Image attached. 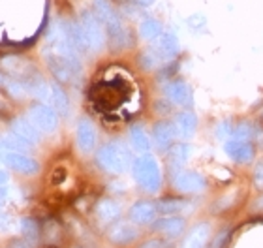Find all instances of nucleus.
Returning <instances> with one entry per match:
<instances>
[{
    "label": "nucleus",
    "mask_w": 263,
    "mask_h": 248,
    "mask_svg": "<svg viewBox=\"0 0 263 248\" xmlns=\"http://www.w3.org/2000/svg\"><path fill=\"white\" fill-rule=\"evenodd\" d=\"M96 215L102 222H113L121 216V207L113 199H102L96 205Z\"/></svg>",
    "instance_id": "nucleus-21"
},
{
    "label": "nucleus",
    "mask_w": 263,
    "mask_h": 248,
    "mask_svg": "<svg viewBox=\"0 0 263 248\" xmlns=\"http://www.w3.org/2000/svg\"><path fill=\"white\" fill-rule=\"evenodd\" d=\"M137 230L130 224H117L115 227H111L109 232V239L111 243L115 244H128V243H134L137 239Z\"/></svg>",
    "instance_id": "nucleus-18"
},
{
    "label": "nucleus",
    "mask_w": 263,
    "mask_h": 248,
    "mask_svg": "<svg viewBox=\"0 0 263 248\" xmlns=\"http://www.w3.org/2000/svg\"><path fill=\"white\" fill-rule=\"evenodd\" d=\"M196 128H197V117L194 115L192 111H182V113H179L175 117V130L179 138L182 139L192 138L194 133H196Z\"/></svg>",
    "instance_id": "nucleus-17"
},
{
    "label": "nucleus",
    "mask_w": 263,
    "mask_h": 248,
    "mask_svg": "<svg viewBox=\"0 0 263 248\" xmlns=\"http://www.w3.org/2000/svg\"><path fill=\"white\" fill-rule=\"evenodd\" d=\"M258 207H259V209H263V198H261V199H259V201H258Z\"/></svg>",
    "instance_id": "nucleus-37"
},
{
    "label": "nucleus",
    "mask_w": 263,
    "mask_h": 248,
    "mask_svg": "<svg viewBox=\"0 0 263 248\" xmlns=\"http://www.w3.org/2000/svg\"><path fill=\"white\" fill-rule=\"evenodd\" d=\"M28 119L42 130V132H55L59 128V115L53 107L45 104H36L28 109Z\"/></svg>",
    "instance_id": "nucleus-6"
},
{
    "label": "nucleus",
    "mask_w": 263,
    "mask_h": 248,
    "mask_svg": "<svg viewBox=\"0 0 263 248\" xmlns=\"http://www.w3.org/2000/svg\"><path fill=\"white\" fill-rule=\"evenodd\" d=\"M49 107L57 111V113H61V115H66L68 113V96L66 92L62 90V87H59L57 83H51V96H49Z\"/></svg>",
    "instance_id": "nucleus-23"
},
{
    "label": "nucleus",
    "mask_w": 263,
    "mask_h": 248,
    "mask_svg": "<svg viewBox=\"0 0 263 248\" xmlns=\"http://www.w3.org/2000/svg\"><path fill=\"white\" fill-rule=\"evenodd\" d=\"M4 201H6V190L0 186V205H4Z\"/></svg>",
    "instance_id": "nucleus-36"
},
{
    "label": "nucleus",
    "mask_w": 263,
    "mask_h": 248,
    "mask_svg": "<svg viewBox=\"0 0 263 248\" xmlns=\"http://www.w3.org/2000/svg\"><path fill=\"white\" fill-rule=\"evenodd\" d=\"M105 27L94 11H83L79 21L71 23V38L79 53L100 51L105 45Z\"/></svg>",
    "instance_id": "nucleus-1"
},
{
    "label": "nucleus",
    "mask_w": 263,
    "mask_h": 248,
    "mask_svg": "<svg viewBox=\"0 0 263 248\" xmlns=\"http://www.w3.org/2000/svg\"><path fill=\"white\" fill-rule=\"evenodd\" d=\"M192 155V147L186 143H181V145H175L173 149L170 150V165H171V171H181V167L188 162Z\"/></svg>",
    "instance_id": "nucleus-22"
},
{
    "label": "nucleus",
    "mask_w": 263,
    "mask_h": 248,
    "mask_svg": "<svg viewBox=\"0 0 263 248\" xmlns=\"http://www.w3.org/2000/svg\"><path fill=\"white\" fill-rule=\"evenodd\" d=\"M19 232L25 239H27L28 243L36 244L40 241V235H42V227L40 224L34 218H23L19 222Z\"/></svg>",
    "instance_id": "nucleus-24"
},
{
    "label": "nucleus",
    "mask_w": 263,
    "mask_h": 248,
    "mask_svg": "<svg viewBox=\"0 0 263 248\" xmlns=\"http://www.w3.org/2000/svg\"><path fill=\"white\" fill-rule=\"evenodd\" d=\"M153 138H154V145L160 150H167L173 145V139L177 138L175 122H170V121L156 122L153 130Z\"/></svg>",
    "instance_id": "nucleus-10"
},
{
    "label": "nucleus",
    "mask_w": 263,
    "mask_h": 248,
    "mask_svg": "<svg viewBox=\"0 0 263 248\" xmlns=\"http://www.w3.org/2000/svg\"><path fill=\"white\" fill-rule=\"evenodd\" d=\"M11 133L19 136L30 145L40 143V128L30 119H15L11 122Z\"/></svg>",
    "instance_id": "nucleus-15"
},
{
    "label": "nucleus",
    "mask_w": 263,
    "mask_h": 248,
    "mask_svg": "<svg viewBox=\"0 0 263 248\" xmlns=\"http://www.w3.org/2000/svg\"><path fill=\"white\" fill-rule=\"evenodd\" d=\"M158 213V207L151 201H137L136 205H132L130 209V220L143 226V224H151L154 222V216Z\"/></svg>",
    "instance_id": "nucleus-16"
},
{
    "label": "nucleus",
    "mask_w": 263,
    "mask_h": 248,
    "mask_svg": "<svg viewBox=\"0 0 263 248\" xmlns=\"http://www.w3.org/2000/svg\"><path fill=\"white\" fill-rule=\"evenodd\" d=\"M15 218L10 216L8 213H0V232L2 233H8L11 230H15Z\"/></svg>",
    "instance_id": "nucleus-29"
},
{
    "label": "nucleus",
    "mask_w": 263,
    "mask_h": 248,
    "mask_svg": "<svg viewBox=\"0 0 263 248\" xmlns=\"http://www.w3.org/2000/svg\"><path fill=\"white\" fill-rule=\"evenodd\" d=\"M259 115H261V119H263V109H261V113H259Z\"/></svg>",
    "instance_id": "nucleus-38"
},
{
    "label": "nucleus",
    "mask_w": 263,
    "mask_h": 248,
    "mask_svg": "<svg viewBox=\"0 0 263 248\" xmlns=\"http://www.w3.org/2000/svg\"><path fill=\"white\" fill-rule=\"evenodd\" d=\"M173 184L182 194H196L205 188V179L196 171H179L173 179Z\"/></svg>",
    "instance_id": "nucleus-7"
},
{
    "label": "nucleus",
    "mask_w": 263,
    "mask_h": 248,
    "mask_svg": "<svg viewBox=\"0 0 263 248\" xmlns=\"http://www.w3.org/2000/svg\"><path fill=\"white\" fill-rule=\"evenodd\" d=\"M165 96L171 104L177 105H190L192 102V92H190V87L186 83L181 81V79H175V81H170L164 88Z\"/></svg>",
    "instance_id": "nucleus-11"
},
{
    "label": "nucleus",
    "mask_w": 263,
    "mask_h": 248,
    "mask_svg": "<svg viewBox=\"0 0 263 248\" xmlns=\"http://www.w3.org/2000/svg\"><path fill=\"white\" fill-rule=\"evenodd\" d=\"M151 49H153L162 61H165V59H173V56L181 51V44H179V38H177L173 32H162L158 38H156V42H154V45Z\"/></svg>",
    "instance_id": "nucleus-8"
},
{
    "label": "nucleus",
    "mask_w": 263,
    "mask_h": 248,
    "mask_svg": "<svg viewBox=\"0 0 263 248\" xmlns=\"http://www.w3.org/2000/svg\"><path fill=\"white\" fill-rule=\"evenodd\" d=\"M186 227V222L181 216H164V218H158V220L153 222V230L158 233H164L167 237H177L181 235Z\"/></svg>",
    "instance_id": "nucleus-14"
},
{
    "label": "nucleus",
    "mask_w": 263,
    "mask_h": 248,
    "mask_svg": "<svg viewBox=\"0 0 263 248\" xmlns=\"http://www.w3.org/2000/svg\"><path fill=\"white\" fill-rule=\"evenodd\" d=\"M132 171H134V179L137 181V184L147 192H156L162 184L158 162L151 155H141L139 158H136L132 164Z\"/></svg>",
    "instance_id": "nucleus-3"
},
{
    "label": "nucleus",
    "mask_w": 263,
    "mask_h": 248,
    "mask_svg": "<svg viewBox=\"0 0 263 248\" xmlns=\"http://www.w3.org/2000/svg\"><path fill=\"white\" fill-rule=\"evenodd\" d=\"M216 136H218L220 139L231 138V136H233V126H231L230 122H222L220 126H216Z\"/></svg>",
    "instance_id": "nucleus-30"
},
{
    "label": "nucleus",
    "mask_w": 263,
    "mask_h": 248,
    "mask_svg": "<svg viewBox=\"0 0 263 248\" xmlns=\"http://www.w3.org/2000/svg\"><path fill=\"white\" fill-rule=\"evenodd\" d=\"M0 145L4 147L6 152H25V150H28L32 145L27 143L25 139H21L19 136H15V133H10V136H6V138L0 139Z\"/></svg>",
    "instance_id": "nucleus-26"
},
{
    "label": "nucleus",
    "mask_w": 263,
    "mask_h": 248,
    "mask_svg": "<svg viewBox=\"0 0 263 248\" xmlns=\"http://www.w3.org/2000/svg\"><path fill=\"white\" fill-rule=\"evenodd\" d=\"M164 32V27H162V23L158 19H154V17H148L145 21L139 25V36L143 40H156L160 34Z\"/></svg>",
    "instance_id": "nucleus-25"
},
{
    "label": "nucleus",
    "mask_w": 263,
    "mask_h": 248,
    "mask_svg": "<svg viewBox=\"0 0 263 248\" xmlns=\"http://www.w3.org/2000/svg\"><path fill=\"white\" fill-rule=\"evenodd\" d=\"M130 143L132 147L137 150V152H141V155H147L148 150H151V138H148V133L145 132V128L139 126V124H134L130 128Z\"/></svg>",
    "instance_id": "nucleus-20"
},
{
    "label": "nucleus",
    "mask_w": 263,
    "mask_h": 248,
    "mask_svg": "<svg viewBox=\"0 0 263 248\" xmlns=\"http://www.w3.org/2000/svg\"><path fill=\"white\" fill-rule=\"evenodd\" d=\"M160 213H164V215H173V213H181V211L188 209V203L186 201H182V199H173V198H167V199H162L160 203H156Z\"/></svg>",
    "instance_id": "nucleus-27"
},
{
    "label": "nucleus",
    "mask_w": 263,
    "mask_h": 248,
    "mask_svg": "<svg viewBox=\"0 0 263 248\" xmlns=\"http://www.w3.org/2000/svg\"><path fill=\"white\" fill-rule=\"evenodd\" d=\"M0 160H2V158H0Z\"/></svg>",
    "instance_id": "nucleus-39"
},
{
    "label": "nucleus",
    "mask_w": 263,
    "mask_h": 248,
    "mask_svg": "<svg viewBox=\"0 0 263 248\" xmlns=\"http://www.w3.org/2000/svg\"><path fill=\"white\" fill-rule=\"evenodd\" d=\"M137 4L143 6V8H148V6H153L154 4V0H136Z\"/></svg>",
    "instance_id": "nucleus-35"
},
{
    "label": "nucleus",
    "mask_w": 263,
    "mask_h": 248,
    "mask_svg": "<svg viewBox=\"0 0 263 248\" xmlns=\"http://www.w3.org/2000/svg\"><path fill=\"white\" fill-rule=\"evenodd\" d=\"M8 248H34V244L28 243L27 239H15V241H11Z\"/></svg>",
    "instance_id": "nucleus-33"
},
{
    "label": "nucleus",
    "mask_w": 263,
    "mask_h": 248,
    "mask_svg": "<svg viewBox=\"0 0 263 248\" xmlns=\"http://www.w3.org/2000/svg\"><path fill=\"white\" fill-rule=\"evenodd\" d=\"M170 246V243H165V241H147V243H143L139 248H167Z\"/></svg>",
    "instance_id": "nucleus-32"
},
{
    "label": "nucleus",
    "mask_w": 263,
    "mask_h": 248,
    "mask_svg": "<svg viewBox=\"0 0 263 248\" xmlns=\"http://www.w3.org/2000/svg\"><path fill=\"white\" fill-rule=\"evenodd\" d=\"M254 182H256V186L261 190L263 188V162H259L256 165V169H254Z\"/></svg>",
    "instance_id": "nucleus-31"
},
{
    "label": "nucleus",
    "mask_w": 263,
    "mask_h": 248,
    "mask_svg": "<svg viewBox=\"0 0 263 248\" xmlns=\"http://www.w3.org/2000/svg\"><path fill=\"white\" fill-rule=\"evenodd\" d=\"M6 87V90L13 96V98H17V100H21V98H25L27 96V92H28V88H27V85L23 81H19V79H4V83H2Z\"/></svg>",
    "instance_id": "nucleus-28"
},
{
    "label": "nucleus",
    "mask_w": 263,
    "mask_h": 248,
    "mask_svg": "<svg viewBox=\"0 0 263 248\" xmlns=\"http://www.w3.org/2000/svg\"><path fill=\"white\" fill-rule=\"evenodd\" d=\"M96 162L104 171L107 173H115V175H121L130 167L134 162H132V155L128 147L121 141H111V143H105L102 149L96 152Z\"/></svg>",
    "instance_id": "nucleus-2"
},
{
    "label": "nucleus",
    "mask_w": 263,
    "mask_h": 248,
    "mask_svg": "<svg viewBox=\"0 0 263 248\" xmlns=\"http://www.w3.org/2000/svg\"><path fill=\"white\" fill-rule=\"evenodd\" d=\"M209 235H211V230H209L207 224H199L188 233V237L184 239V244L182 248H205L209 241Z\"/></svg>",
    "instance_id": "nucleus-19"
},
{
    "label": "nucleus",
    "mask_w": 263,
    "mask_h": 248,
    "mask_svg": "<svg viewBox=\"0 0 263 248\" xmlns=\"http://www.w3.org/2000/svg\"><path fill=\"white\" fill-rule=\"evenodd\" d=\"M10 181V177H8V173L6 171H0V186H4L6 182Z\"/></svg>",
    "instance_id": "nucleus-34"
},
{
    "label": "nucleus",
    "mask_w": 263,
    "mask_h": 248,
    "mask_svg": "<svg viewBox=\"0 0 263 248\" xmlns=\"http://www.w3.org/2000/svg\"><path fill=\"white\" fill-rule=\"evenodd\" d=\"M92 98L104 109H115L124 100V85L122 83H100L92 90Z\"/></svg>",
    "instance_id": "nucleus-5"
},
{
    "label": "nucleus",
    "mask_w": 263,
    "mask_h": 248,
    "mask_svg": "<svg viewBox=\"0 0 263 248\" xmlns=\"http://www.w3.org/2000/svg\"><path fill=\"white\" fill-rule=\"evenodd\" d=\"M226 155L230 156L233 162L248 164L254 158V147L250 141H242V139L233 138L226 143Z\"/></svg>",
    "instance_id": "nucleus-9"
},
{
    "label": "nucleus",
    "mask_w": 263,
    "mask_h": 248,
    "mask_svg": "<svg viewBox=\"0 0 263 248\" xmlns=\"http://www.w3.org/2000/svg\"><path fill=\"white\" fill-rule=\"evenodd\" d=\"M76 139H77V147L83 152H90L94 149V145H96V128H94V124L88 119H81L79 121Z\"/></svg>",
    "instance_id": "nucleus-12"
},
{
    "label": "nucleus",
    "mask_w": 263,
    "mask_h": 248,
    "mask_svg": "<svg viewBox=\"0 0 263 248\" xmlns=\"http://www.w3.org/2000/svg\"><path fill=\"white\" fill-rule=\"evenodd\" d=\"M47 66H49L51 73L62 83L71 81L81 73V62L70 61V59L57 55L53 51H49V55H47Z\"/></svg>",
    "instance_id": "nucleus-4"
},
{
    "label": "nucleus",
    "mask_w": 263,
    "mask_h": 248,
    "mask_svg": "<svg viewBox=\"0 0 263 248\" xmlns=\"http://www.w3.org/2000/svg\"><path fill=\"white\" fill-rule=\"evenodd\" d=\"M4 162L8 167H11L13 171H19V173H25V175H34L40 169L38 162L21 155V152H8L4 156Z\"/></svg>",
    "instance_id": "nucleus-13"
}]
</instances>
